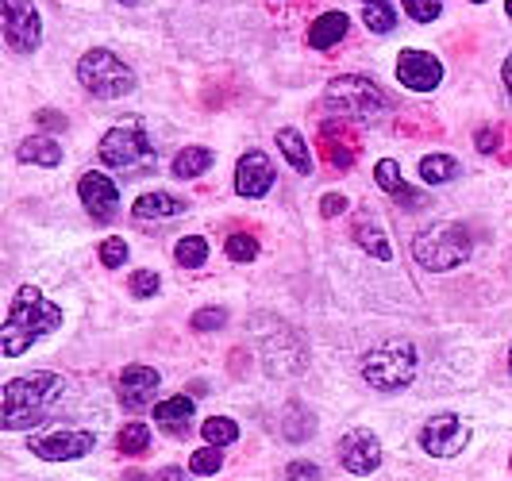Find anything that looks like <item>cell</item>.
I'll list each match as a JSON object with an SVG mask.
<instances>
[{
    "label": "cell",
    "instance_id": "cell-21",
    "mask_svg": "<svg viewBox=\"0 0 512 481\" xmlns=\"http://www.w3.org/2000/svg\"><path fill=\"white\" fill-rule=\"evenodd\" d=\"M278 151L289 158V166H293L297 174H312V151H308V139L297 127H282V131H278Z\"/></svg>",
    "mask_w": 512,
    "mask_h": 481
},
{
    "label": "cell",
    "instance_id": "cell-40",
    "mask_svg": "<svg viewBox=\"0 0 512 481\" xmlns=\"http://www.w3.org/2000/svg\"><path fill=\"white\" fill-rule=\"evenodd\" d=\"M397 204H405V208H412V212H416V208H424V193H416V189H409V185H405V189L397 193Z\"/></svg>",
    "mask_w": 512,
    "mask_h": 481
},
{
    "label": "cell",
    "instance_id": "cell-47",
    "mask_svg": "<svg viewBox=\"0 0 512 481\" xmlns=\"http://www.w3.org/2000/svg\"><path fill=\"white\" fill-rule=\"evenodd\" d=\"M474 4H486V0H474Z\"/></svg>",
    "mask_w": 512,
    "mask_h": 481
},
{
    "label": "cell",
    "instance_id": "cell-35",
    "mask_svg": "<svg viewBox=\"0 0 512 481\" xmlns=\"http://www.w3.org/2000/svg\"><path fill=\"white\" fill-rule=\"evenodd\" d=\"M193 331H220L228 324V312L224 308H201V312H193Z\"/></svg>",
    "mask_w": 512,
    "mask_h": 481
},
{
    "label": "cell",
    "instance_id": "cell-32",
    "mask_svg": "<svg viewBox=\"0 0 512 481\" xmlns=\"http://www.w3.org/2000/svg\"><path fill=\"white\" fill-rule=\"evenodd\" d=\"M220 466H224V451L220 447H201V451H193V458H189V470L201 474V478L220 474Z\"/></svg>",
    "mask_w": 512,
    "mask_h": 481
},
{
    "label": "cell",
    "instance_id": "cell-46",
    "mask_svg": "<svg viewBox=\"0 0 512 481\" xmlns=\"http://www.w3.org/2000/svg\"><path fill=\"white\" fill-rule=\"evenodd\" d=\"M509 370H512V347H509Z\"/></svg>",
    "mask_w": 512,
    "mask_h": 481
},
{
    "label": "cell",
    "instance_id": "cell-15",
    "mask_svg": "<svg viewBox=\"0 0 512 481\" xmlns=\"http://www.w3.org/2000/svg\"><path fill=\"white\" fill-rule=\"evenodd\" d=\"M270 189H274V162L262 151H247L235 166V193L247 201H258Z\"/></svg>",
    "mask_w": 512,
    "mask_h": 481
},
{
    "label": "cell",
    "instance_id": "cell-38",
    "mask_svg": "<svg viewBox=\"0 0 512 481\" xmlns=\"http://www.w3.org/2000/svg\"><path fill=\"white\" fill-rule=\"evenodd\" d=\"M347 212V197L343 193H328L324 201H320V216L324 220H335V216H343Z\"/></svg>",
    "mask_w": 512,
    "mask_h": 481
},
{
    "label": "cell",
    "instance_id": "cell-43",
    "mask_svg": "<svg viewBox=\"0 0 512 481\" xmlns=\"http://www.w3.org/2000/svg\"><path fill=\"white\" fill-rule=\"evenodd\" d=\"M501 77H505V89H509V97H512V54L505 58V70H501Z\"/></svg>",
    "mask_w": 512,
    "mask_h": 481
},
{
    "label": "cell",
    "instance_id": "cell-8",
    "mask_svg": "<svg viewBox=\"0 0 512 481\" xmlns=\"http://www.w3.org/2000/svg\"><path fill=\"white\" fill-rule=\"evenodd\" d=\"M31 455L43 458V462H74V458H85L93 447H97V435L81 428H54L47 435H31Z\"/></svg>",
    "mask_w": 512,
    "mask_h": 481
},
{
    "label": "cell",
    "instance_id": "cell-16",
    "mask_svg": "<svg viewBox=\"0 0 512 481\" xmlns=\"http://www.w3.org/2000/svg\"><path fill=\"white\" fill-rule=\"evenodd\" d=\"M158 370L151 366H124V374H120V405L131 408V412H139V408H147L154 401V393H158Z\"/></svg>",
    "mask_w": 512,
    "mask_h": 481
},
{
    "label": "cell",
    "instance_id": "cell-24",
    "mask_svg": "<svg viewBox=\"0 0 512 481\" xmlns=\"http://www.w3.org/2000/svg\"><path fill=\"white\" fill-rule=\"evenodd\" d=\"M459 174H462L459 158H451V154H428V158H420V178L428 181V185L455 181Z\"/></svg>",
    "mask_w": 512,
    "mask_h": 481
},
{
    "label": "cell",
    "instance_id": "cell-33",
    "mask_svg": "<svg viewBox=\"0 0 512 481\" xmlns=\"http://www.w3.org/2000/svg\"><path fill=\"white\" fill-rule=\"evenodd\" d=\"M401 8L409 12L416 24H432L443 12V0H401Z\"/></svg>",
    "mask_w": 512,
    "mask_h": 481
},
{
    "label": "cell",
    "instance_id": "cell-41",
    "mask_svg": "<svg viewBox=\"0 0 512 481\" xmlns=\"http://www.w3.org/2000/svg\"><path fill=\"white\" fill-rule=\"evenodd\" d=\"M151 481H189V474H185L181 466H162V470H158Z\"/></svg>",
    "mask_w": 512,
    "mask_h": 481
},
{
    "label": "cell",
    "instance_id": "cell-23",
    "mask_svg": "<svg viewBox=\"0 0 512 481\" xmlns=\"http://www.w3.org/2000/svg\"><path fill=\"white\" fill-rule=\"evenodd\" d=\"M282 431L289 443H305V439H312V431H316V420H312V412L301 401H293L282 416Z\"/></svg>",
    "mask_w": 512,
    "mask_h": 481
},
{
    "label": "cell",
    "instance_id": "cell-1",
    "mask_svg": "<svg viewBox=\"0 0 512 481\" xmlns=\"http://www.w3.org/2000/svg\"><path fill=\"white\" fill-rule=\"evenodd\" d=\"M62 328V308L51 304L35 285H20L8 304L4 328H0V351L4 358H20L27 347H35L43 335Z\"/></svg>",
    "mask_w": 512,
    "mask_h": 481
},
{
    "label": "cell",
    "instance_id": "cell-5",
    "mask_svg": "<svg viewBox=\"0 0 512 481\" xmlns=\"http://www.w3.org/2000/svg\"><path fill=\"white\" fill-rule=\"evenodd\" d=\"M412 254L424 270H455L470 258V231L455 224V220H443V224H432L424 228L416 239H412Z\"/></svg>",
    "mask_w": 512,
    "mask_h": 481
},
{
    "label": "cell",
    "instance_id": "cell-6",
    "mask_svg": "<svg viewBox=\"0 0 512 481\" xmlns=\"http://www.w3.org/2000/svg\"><path fill=\"white\" fill-rule=\"evenodd\" d=\"M362 378L378 393H397L416 378V347L405 339L378 343L370 355L362 358Z\"/></svg>",
    "mask_w": 512,
    "mask_h": 481
},
{
    "label": "cell",
    "instance_id": "cell-36",
    "mask_svg": "<svg viewBox=\"0 0 512 481\" xmlns=\"http://www.w3.org/2000/svg\"><path fill=\"white\" fill-rule=\"evenodd\" d=\"M158 285H162V278L154 274V270H135L128 281V289L135 293V297H154L158 293Z\"/></svg>",
    "mask_w": 512,
    "mask_h": 481
},
{
    "label": "cell",
    "instance_id": "cell-31",
    "mask_svg": "<svg viewBox=\"0 0 512 481\" xmlns=\"http://www.w3.org/2000/svg\"><path fill=\"white\" fill-rule=\"evenodd\" d=\"M374 181H378V189H385L389 197H397V193L405 189V178H401V166H397L393 158H382V162L374 166Z\"/></svg>",
    "mask_w": 512,
    "mask_h": 481
},
{
    "label": "cell",
    "instance_id": "cell-11",
    "mask_svg": "<svg viewBox=\"0 0 512 481\" xmlns=\"http://www.w3.org/2000/svg\"><path fill=\"white\" fill-rule=\"evenodd\" d=\"M339 462H343V470L355 474V478L374 474V470L382 466V443H378V435L362 428L347 431V435L339 439Z\"/></svg>",
    "mask_w": 512,
    "mask_h": 481
},
{
    "label": "cell",
    "instance_id": "cell-14",
    "mask_svg": "<svg viewBox=\"0 0 512 481\" xmlns=\"http://www.w3.org/2000/svg\"><path fill=\"white\" fill-rule=\"evenodd\" d=\"M262 362H266V370H270L274 378L297 374V370L305 366V343H301V335H293L289 328L278 324V335L262 343Z\"/></svg>",
    "mask_w": 512,
    "mask_h": 481
},
{
    "label": "cell",
    "instance_id": "cell-2",
    "mask_svg": "<svg viewBox=\"0 0 512 481\" xmlns=\"http://www.w3.org/2000/svg\"><path fill=\"white\" fill-rule=\"evenodd\" d=\"M62 393H66V378H62V374H51V370L12 378L4 385V397H0V428L4 431L35 428V424L51 412L54 401H58Z\"/></svg>",
    "mask_w": 512,
    "mask_h": 481
},
{
    "label": "cell",
    "instance_id": "cell-48",
    "mask_svg": "<svg viewBox=\"0 0 512 481\" xmlns=\"http://www.w3.org/2000/svg\"><path fill=\"white\" fill-rule=\"evenodd\" d=\"M128 4H135V0H128Z\"/></svg>",
    "mask_w": 512,
    "mask_h": 481
},
{
    "label": "cell",
    "instance_id": "cell-19",
    "mask_svg": "<svg viewBox=\"0 0 512 481\" xmlns=\"http://www.w3.org/2000/svg\"><path fill=\"white\" fill-rule=\"evenodd\" d=\"M347 12H324V16H316V24L308 27V47L312 51H332L335 43L347 35Z\"/></svg>",
    "mask_w": 512,
    "mask_h": 481
},
{
    "label": "cell",
    "instance_id": "cell-30",
    "mask_svg": "<svg viewBox=\"0 0 512 481\" xmlns=\"http://www.w3.org/2000/svg\"><path fill=\"white\" fill-rule=\"evenodd\" d=\"M224 251H228L231 262H255V258H258V239H255V235H247V231H235V235H228Z\"/></svg>",
    "mask_w": 512,
    "mask_h": 481
},
{
    "label": "cell",
    "instance_id": "cell-17",
    "mask_svg": "<svg viewBox=\"0 0 512 481\" xmlns=\"http://www.w3.org/2000/svg\"><path fill=\"white\" fill-rule=\"evenodd\" d=\"M193 412H197V405H193V397H185V393H178V397H170V401H162V405H154V424L166 431V435H174V439H181L185 431H189V424H193Z\"/></svg>",
    "mask_w": 512,
    "mask_h": 481
},
{
    "label": "cell",
    "instance_id": "cell-29",
    "mask_svg": "<svg viewBox=\"0 0 512 481\" xmlns=\"http://www.w3.org/2000/svg\"><path fill=\"white\" fill-rule=\"evenodd\" d=\"M201 435H205L208 447H228V443L239 439V424L228 420V416H212V420L201 424Z\"/></svg>",
    "mask_w": 512,
    "mask_h": 481
},
{
    "label": "cell",
    "instance_id": "cell-25",
    "mask_svg": "<svg viewBox=\"0 0 512 481\" xmlns=\"http://www.w3.org/2000/svg\"><path fill=\"white\" fill-rule=\"evenodd\" d=\"M208 166H212V151H208V147H185V151L174 158V178H181V181L201 178Z\"/></svg>",
    "mask_w": 512,
    "mask_h": 481
},
{
    "label": "cell",
    "instance_id": "cell-20",
    "mask_svg": "<svg viewBox=\"0 0 512 481\" xmlns=\"http://www.w3.org/2000/svg\"><path fill=\"white\" fill-rule=\"evenodd\" d=\"M355 243H359L362 251L374 254L378 262H389V258H393V247H389L382 224H378L374 216H359V220H355Z\"/></svg>",
    "mask_w": 512,
    "mask_h": 481
},
{
    "label": "cell",
    "instance_id": "cell-26",
    "mask_svg": "<svg viewBox=\"0 0 512 481\" xmlns=\"http://www.w3.org/2000/svg\"><path fill=\"white\" fill-rule=\"evenodd\" d=\"M116 447H120V455H147L151 451V428L147 424H124L120 435H116Z\"/></svg>",
    "mask_w": 512,
    "mask_h": 481
},
{
    "label": "cell",
    "instance_id": "cell-34",
    "mask_svg": "<svg viewBox=\"0 0 512 481\" xmlns=\"http://www.w3.org/2000/svg\"><path fill=\"white\" fill-rule=\"evenodd\" d=\"M128 243L120 239V235H112V239H104L101 243V262L108 266V270H120L124 262H128Z\"/></svg>",
    "mask_w": 512,
    "mask_h": 481
},
{
    "label": "cell",
    "instance_id": "cell-22",
    "mask_svg": "<svg viewBox=\"0 0 512 481\" xmlns=\"http://www.w3.org/2000/svg\"><path fill=\"white\" fill-rule=\"evenodd\" d=\"M20 162H31V166H58L62 162V147H58V139L51 135H31L20 143Z\"/></svg>",
    "mask_w": 512,
    "mask_h": 481
},
{
    "label": "cell",
    "instance_id": "cell-44",
    "mask_svg": "<svg viewBox=\"0 0 512 481\" xmlns=\"http://www.w3.org/2000/svg\"><path fill=\"white\" fill-rule=\"evenodd\" d=\"M505 12H509V20H512V0H509V4H505Z\"/></svg>",
    "mask_w": 512,
    "mask_h": 481
},
{
    "label": "cell",
    "instance_id": "cell-45",
    "mask_svg": "<svg viewBox=\"0 0 512 481\" xmlns=\"http://www.w3.org/2000/svg\"><path fill=\"white\" fill-rule=\"evenodd\" d=\"M362 4H382V0H362Z\"/></svg>",
    "mask_w": 512,
    "mask_h": 481
},
{
    "label": "cell",
    "instance_id": "cell-13",
    "mask_svg": "<svg viewBox=\"0 0 512 481\" xmlns=\"http://www.w3.org/2000/svg\"><path fill=\"white\" fill-rule=\"evenodd\" d=\"M397 81L412 93H432L443 81V62L432 51H401L397 58Z\"/></svg>",
    "mask_w": 512,
    "mask_h": 481
},
{
    "label": "cell",
    "instance_id": "cell-12",
    "mask_svg": "<svg viewBox=\"0 0 512 481\" xmlns=\"http://www.w3.org/2000/svg\"><path fill=\"white\" fill-rule=\"evenodd\" d=\"M77 197L85 204V212L97 220V224H108L112 216H116V208H120V189H116V181L101 174V170H89V174H81L77 181Z\"/></svg>",
    "mask_w": 512,
    "mask_h": 481
},
{
    "label": "cell",
    "instance_id": "cell-18",
    "mask_svg": "<svg viewBox=\"0 0 512 481\" xmlns=\"http://www.w3.org/2000/svg\"><path fill=\"white\" fill-rule=\"evenodd\" d=\"M189 204L174 197V193H162V189H154V193H143L139 201L131 204V216L135 220H170V216H181Z\"/></svg>",
    "mask_w": 512,
    "mask_h": 481
},
{
    "label": "cell",
    "instance_id": "cell-28",
    "mask_svg": "<svg viewBox=\"0 0 512 481\" xmlns=\"http://www.w3.org/2000/svg\"><path fill=\"white\" fill-rule=\"evenodd\" d=\"M174 258H178V266H185V270H197V266L208 262V243L201 235H185V239H178V247H174Z\"/></svg>",
    "mask_w": 512,
    "mask_h": 481
},
{
    "label": "cell",
    "instance_id": "cell-42",
    "mask_svg": "<svg viewBox=\"0 0 512 481\" xmlns=\"http://www.w3.org/2000/svg\"><path fill=\"white\" fill-rule=\"evenodd\" d=\"M39 124H54V127H66V116H54V112H39Z\"/></svg>",
    "mask_w": 512,
    "mask_h": 481
},
{
    "label": "cell",
    "instance_id": "cell-10",
    "mask_svg": "<svg viewBox=\"0 0 512 481\" xmlns=\"http://www.w3.org/2000/svg\"><path fill=\"white\" fill-rule=\"evenodd\" d=\"M470 439V424L455 412H439L420 428V447L432 458H455Z\"/></svg>",
    "mask_w": 512,
    "mask_h": 481
},
{
    "label": "cell",
    "instance_id": "cell-39",
    "mask_svg": "<svg viewBox=\"0 0 512 481\" xmlns=\"http://www.w3.org/2000/svg\"><path fill=\"white\" fill-rule=\"evenodd\" d=\"M497 147H501V131H497V127H482V131H478V151L493 154Z\"/></svg>",
    "mask_w": 512,
    "mask_h": 481
},
{
    "label": "cell",
    "instance_id": "cell-7",
    "mask_svg": "<svg viewBox=\"0 0 512 481\" xmlns=\"http://www.w3.org/2000/svg\"><path fill=\"white\" fill-rule=\"evenodd\" d=\"M77 81L85 93H93L97 101H120L135 89V74L131 66H124L112 51L93 47L89 54H81L77 62Z\"/></svg>",
    "mask_w": 512,
    "mask_h": 481
},
{
    "label": "cell",
    "instance_id": "cell-9",
    "mask_svg": "<svg viewBox=\"0 0 512 481\" xmlns=\"http://www.w3.org/2000/svg\"><path fill=\"white\" fill-rule=\"evenodd\" d=\"M4 4V39L16 54H31L43 43V20L31 0H0Z\"/></svg>",
    "mask_w": 512,
    "mask_h": 481
},
{
    "label": "cell",
    "instance_id": "cell-27",
    "mask_svg": "<svg viewBox=\"0 0 512 481\" xmlns=\"http://www.w3.org/2000/svg\"><path fill=\"white\" fill-rule=\"evenodd\" d=\"M362 24L370 27L374 35H389L397 27V8L382 0V4H362Z\"/></svg>",
    "mask_w": 512,
    "mask_h": 481
},
{
    "label": "cell",
    "instance_id": "cell-3",
    "mask_svg": "<svg viewBox=\"0 0 512 481\" xmlns=\"http://www.w3.org/2000/svg\"><path fill=\"white\" fill-rule=\"evenodd\" d=\"M324 108L343 116V120H378L385 108H389V97L378 81L362 74H339L328 81L324 89Z\"/></svg>",
    "mask_w": 512,
    "mask_h": 481
},
{
    "label": "cell",
    "instance_id": "cell-37",
    "mask_svg": "<svg viewBox=\"0 0 512 481\" xmlns=\"http://www.w3.org/2000/svg\"><path fill=\"white\" fill-rule=\"evenodd\" d=\"M285 481H320V466L316 462H289Z\"/></svg>",
    "mask_w": 512,
    "mask_h": 481
},
{
    "label": "cell",
    "instance_id": "cell-4",
    "mask_svg": "<svg viewBox=\"0 0 512 481\" xmlns=\"http://www.w3.org/2000/svg\"><path fill=\"white\" fill-rule=\"evenodd\" d=\"M101 162L108 170H120V174H147L154 166V139L147 135V127L139 120H124V124L108 127L101 139Z\"/></svg>",
    "mask_w": 512,
    "mask_h": 481
}]
</instances>
